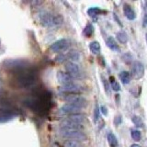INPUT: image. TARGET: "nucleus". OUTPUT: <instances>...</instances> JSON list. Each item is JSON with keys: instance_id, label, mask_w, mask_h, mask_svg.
Instances as JSON below:
<instances>
[{"instance_id": "f257e3e1", "label": "nucleus", "mask_w": 147, "mask_h": 147, "mask_svg": "<svg viewBox=\"0 0 147 147\" xmlns=\"http://www.w3.org/2000/svg\"><path fill=\"white\" fill-rule=\"evenodd\" d=\"M40 22L47 28H58L63 23V18L57 14H53L46 10H41L38 13Z\"/></svg>"}, {"instance_id": "f03ea898", "label": "nucleus", "mask_w": 147, "mask_h": 147, "mask_svg": "<svg viewBox=\"0 0 147 147\" xmlns=\"http://www.w3.org/2000/svg\"><path fill=\"white\" fill-rule=\"evenodd\" d=\"M61 135L68 140H73L76 142H83L86 140V135L81 130L73 128H67V127H61Z\"/></svg>"}, {"instance_id": "7ed1b4c3", "label": "nucleus", "mask_w": 147, "mask_h": 147, "mask_svg": "<svg viewBox=\"0 0 147 147\" xmlns=\"http://www.w3.org/2000/svg\"><path fill=\"white\" fill-rule=\"evenodd\" d=\"M37 82V78L32 73H22L17 78L18 85L23 88H28L32 86H34Z\"/></svg>"}, {"instance_id": "20e7f679", "label": "nucleus", "mask_w": 147, "mask_h": 147, "mask_svg": "<svg viewBox=\"0 0 147 147\" xmlns=\"http://www.w3.org/2000/svg\"><path fill=\"white\" fill-rule=\"evenodd\" d=\"M63 99L64 101H66L68 104H72L76 107L79 108V109H83L86 106L87 101L85 98H83L81 96L78 95H75V94H67L64 95L63 96Z\"/></svg>"}, {"instance_id": "39448f33", "label": "nucleus", "mask_w": 147, "mask_h": 147, "mask_svg": "<svg viewBox=\"0 0 147 147\" xmlns=\"http://www.w3.org/2000/svg\"><path fill=\"white\" fill-rule=\"evenodd\" d=\"M71 45V41L67 39H61L59 40H56L51 45L50 49L53 51V53H63L65 52L69 49Z\"/></svg>"}, {"instance_id": "423d86ee", "label": "nucleus", "mask_w": 147, "mask_h": 147, "mask_svg": "<svg viewBox=\"0 0 147 147\" xmlns=\"http://www.w3.org/2000/svg\"><path fill=\"white\" fill-rule=\"evenodd\" d=\"M65 70L68 75H70L73 78L74 77H81L82 72L78 64L73 62H69L65 64Z\"/></svg>"}, {"instance_id": "0eeeda50", "label": "nucleus", "mask_w": 147, "mask_h": 147, "mask_svg": "<svg viewBox=\"0 0 147 147\" xmlns=\"http://www.w3.org/2000/svg\"><path fill=\"white\" fill-rule=\"evenodd\" d=\"M131 74L134 78L136 79H140L144 75V64L140 62H134L132 63V67H131Z\"/></svg>"}, {"instance_id": "6e6552de", "label": "nucleus", "mask_w": 147, "mask_h": 147, "mask_svg": "<svg viewBox=\"0 0 147 147\" xmlns=\"http://www.w3.org/2000/svg\"><path fill=\"white\" fill-rule=\"evenodd\" d=\"M81 109L76 107L72 104H64L63 105L61 108L59 109V112L63 114V115H73V114H76V113H80Z\"/></svg>"}, {"instance_id": "1a4fd4ad", "label": "nucleus", "mask_w": 147, "mask_h": 147, "mask_svg": "<svg viewBox=\"0 0 147 147\" xmlns=\"http://www.w3.org/2000/svg\"><path fill=\"white\" fill-rule=\"evenodd\" d=\"M61 90L65 92V93H68V94H75V93H77V92H80L82 90V88L79 85L76 84V83L71 82V83H68L66 85L62 86Z\"/></svg>"}, {"instance_id": "9d476101", "label": "nucleus", "mask_w": 147, "mask_h": 147, "mask_svg": "<svg viewBox=\"0 0 147 147\" xmlns=\"http://www.w3.org/2000/svg\"><path fill=\"white\" fill-rule=\"evenodd\" d=\"M57 78H58L59 83H60V84H62V86L66 85V84H68V83L74 82L73 81V77L70 75H68L67 73H64V72H62V71L58 72Z\"/></svg>"}, {"instance_id": "9b49d317", "label": "nucleus", "mask_w": 147, "mask_h": 147, "mask_svg": "<svg viewBox=\"0 0 147 147\" xmlns=\"http://www.w3.org/2000/svg\"><path fill=\"white\" fill-rule=\"evenodd\" d=\"M67 121H71L73 123H76V124H81L82 125L85 121V116L81 113L73 114V115H70V116L68 117Z\"/></svg>"}, {"instance_id": "f8f14e48", "label": "nucleus", "mask_w": 147, "mask_h": 147, "mask_svg": "<svg viewBox=\"0 0 147 147\" xmlns=\"http://www.w3.org/2000/svg\"><path fill=\"white\" fill-rule=\"evenodd\" d=\"M123 12H124V15L126 16V18H128V20H134L135 17H136L134 10H133V9L130 6H128V5H125V6H124Z\"/></svg>"}, {"instance_id": "ddd939ff", "label": "nucleus", "mask_w": 147, "mask_h": 147, "mask_svg": "<svg viewBox=\"0 0 147 147\" xmlns=\"http://www.w3.org/2000/svg\"><path fill=\"white\" fill-rule=\"evenodd\" d=\"M106 43H107V46L110 50L115 51V52L119 51V46L112 37H109V38L107 39V40H106Z\"/></svg>"}, {"instance_id": "4468645a", "label": "nucleus", "mask_w": 147, "mask_h": 147, "mask_svg": "<svg viewBox=\"0 0 147 147\" xmlns=\"http://www.w3.org/2000/svg\"><path fill=\"white\" fill-rule=\"evenodd\" d=\"M66 57H67V59L73 61V63L77 62L80 60V53H78L77 51H71V52L68 53V54H66Z\"/></svg>"}, {"instance_id": "2eb2a0df", "label": "nucleus", "mask_w": 147, "mask_h": 147, "mask_svg": "<svg viewBox=\"0 0 147 147\" xmlns=\"http://www.w3.org/2000/svg\"><path fill=\"white\" fill-rule=\"evenodd\" d=\"M89 49L93 54H98L100 53V44L98 41H92L89 44Z\"/></svg>"}, {"instance_id": "dca6fc26", "label": "nucleus", "mask_w": 147, "mask_h": 147, "mask_svg": "<svg viewBox=\"0 0 147 147\" xmlns=\"http://www.w3.org/2000/svg\"><path fill=\"white\" fill-rule=\"evenodd\" d=\"M108 142L109 145L111 147H117L118 146V141L117 138L115 136L112 132H109L108 133Z\"/></svg>"}, {"instance_id": "f3484780", "label": "nucleus", "mask_w": 147, "mask_h": 147, "mask_svg": "<svg viewBox=\"0 0 147 147\" xmlns=\"http://www.w3.org/2000/svg\"><path fill=\"white\" fill-rule=\"evenodd\" d=\"M119 78H121V80L123 84H125V85L129 84V83L131 82V76L128 72H121V75H119Z\"/></svg>"}, {"instance_id": "a211bd4d", "label": "nucleus", "mask_w": 147, "mask_h": 147, "mask_svg": "<svg viewBox=\"0 0 147 147\" xmlns=\"http://www.w3.org/2000/svg\"><path fill=\"white\" fill-rule=\"evenodd\" d=\"M117 39L119 41V42H121V43H126L129 38H128V35L126 32H124V31H119L117 33Z\"/></svg>"}, {"instance_id": "6ab92c4d", "label": "nucleus", "mask_w": 147, "mask_h": 147, "mask_svg": "<svg viewBox=\"0 0 147 147\" xmlns=\"http://www.w3.org/2000/svg\"><path fill=\"white\" fill-rule=\"evenodd\" d=\"M101 12H102V11H101L98 7H91V8L88 9V10H87V14H88V15L91 16V17L98 16Z\"/></svg>"}, {"instance_id": "aec40b11", "label": "nucleus", "mask_w": 147, "mask_h": 147, "mask_svg": "<svg viewBox=\"0 0 147 147\" xmlns=\"http://www.w3.org/2000/svg\"><path fill=\"white\" fill-rule=\"evenodd\" d=\"M132 122L134 123L137 127H144V122H142V119L138 116H134L132 118Z\"/></svg>"}, {"instance_id": "412c9836", "label": "nucleus", "mask_w": 147, "mask_h": 147, "mask_svg": "<svg viewBox=\"0 0 147 147\" xmlns=\"http://www.w3.org/2000/svg\"><path fill=\"white\" fill-rule=\"evenodd\" d=\"M65 147H80L79 142L73 140H67L65 142Z\"/></svg>"}, {"instance_id": "4be33fe9", "label": "nucleus", "mask_w": 147, "mask_h": 147, "mask_svg": "<svg viewBox=\"0 0 147 147\" xmlns=\"http://www.w3.org/2000/svg\"><path fill=\"white\" fill-rule=\"evenodd\" d=\"M93 31H94V28L93 26H92L91 24H88L86 28H85V30H84V33L87 36V37H89L92 35V33H93Z\"/></svg>"}, {"instance_id": "5701e85b", "label": "nucleus", "mask_w": 147, "mask_h": 147, "mask_svg": "<svg viewBox=\"0 0 147 147\" xmlns=\"http://www.w3.org/2000/svg\"><path fill=\"white\" fill-rule=\"evenodd\" d=\"M131 135L134 141H140L141 139V132L139 131H131Z\"/></svg>"}, {"instance_id": "b1692460", "label": "nucleus", "mask_w": 147, "mask_h": 147, "mask_svg": "<svg viewBox=\"0 0 147 147\" xmlns=\"http://www.w3.org/2000/svg\"><path fill=\"white\" fill-rule=\"evenodd\" d=\"M111 87L115 91H119V89H121V86H119V83L115 81L113 78H111Z\"/></svg>"}, {"instance_id": "393cba45", "label": "nucleus", "mask_w": 147, "mask_h": 147, "mask_svg": "<svg viewBox=\"0 0 147 147\" xmlns=\"http://www.w3.org/2000/svg\"><path fill=\"white\" fill-rule=\"evenodd\" d=\"M98 113H99V109H98V107H96V108L95 109V121H98V117H99Z\"/></svg>"}, {"instance_id": "a878e982", "label": "nucleus", "mask_w": 147, "mask_h": 147, "mask_svg": "<svg viewBox=\"0 0 147 147\" xmlns=\"http://www.w3.org/2000/svg\"><path fill=\"white\" fill-rule=\"evenodd\" d=\"M144 26H147V14L144 17Z\"/></svg>"}, {"instance_id": "bb28decb", "label": "nucleus", "mask_w": 147, "mask_h": 147, "mask_svg": "<svg viewBox=\"0 0 147 147\" xmlns=\"http://www.w3.org/2000/svg\"><path fill=\"white\" fill-rule=\"evenodd\" d=\"M121 117H116V119H115V123H116V124H117V122L118 123H121Z\"/></svg>"}, {"instance_id": "cd10ccee", "label": "nucleus", "mask_w": 147, "mask_h": 147, "mask_svg": "<svg viewBox=\"0 0 147 147\" xmlns=\"http://www.w3.org/2000/svg\"><path fill=\"white\" fill-rule=\"evenodd\" d=\"M101 109H102V112L104 115H107V111H106V108L105 107H101Z\"/></svg>"}, {"instance_id": "c85d7f7f", "label": "nucleus", "mask_w": 147, "mask_h": 147, "mask_svg": "<svg viewBox=\"0 0 147 147\" xmlns=\"http://www.w3.org/2000/svg\"><path fill=\"white\" fill-rule=\"evenodd\" d=\"M131 147H140V146L138 145V144H132V145H131Z\"/></svg>"}, {"instance_id": "c756f323", "label": "nucleus", "mask_w": 147, "mask_h": 147, "mask_svg": "<svg viewBox=\"0 0 147 147\" xmlns=\"http://www.w3.org/2000/svg\"><path fill=\"white\" fill-rule=\"evenodd\" d=\"M145 40H146V42H147V33L145 34Z\"/></svg>"}]
</instances>
